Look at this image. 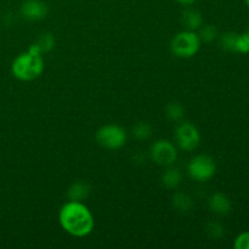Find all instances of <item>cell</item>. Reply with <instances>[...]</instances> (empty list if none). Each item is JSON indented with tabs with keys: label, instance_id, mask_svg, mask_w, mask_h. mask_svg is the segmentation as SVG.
<instances>
[{
	"label": "cell",
	"instance_id": "8",
	"mask_svg": "<svg viewBox=\"0 0 249 249\" xmlns=\"http://www.w3.org/2000/svg\"><path fill=\"white\" fill-rule=\"evenodd\" d=\"M19 12L21 16L28 21H41L48 15L49 7L41 0H26L22 2Z\"/></svg>",
	"mask_w": 249,
	"mask_h": 249
},
{
	"label": "cell",
	"instance_id": "17",
	"mask_svg": "<svg viewBox=\"0 0 249 249\" xmlns=\"http://www.w3.org/2000/svg\"><path fill=\"white\" fill-rule=\"evenodd\" d=\"M198 36L202 41L206 43H212L218 38V29L214 24H202L201 28L198 29Z\"/></svg>",
	"mask_w": 249,
	"mask_h": 249
},
{
	"label": "cell",
	"instance_id": "9",
	"mask_svg": "<svg viewBox=\"0 0 249 249\" xmlns=\"http://www.w3.org/2000/svg\"><path fill=\"white\" fill-rule=\"evenodd\" d=\"M209 209H211L212 213H214L215 215L224 216L228 215L231 212V201L225 194L223 192H214L211 197H209L208 201Z\"/></svg>",
	"mask_w": 249,
	"mask_h": 249
},
{
	"label": "cell",
	"instance_id": "23",
	"mask_svg": "<svg viewBox=\"0 0 249 249\" xmlns=\"http://www.w3.org/2000/svg\"><path fill=\"white\" fill-rule=\"evenodd\" d=\"M245 2H246V5L249 7V0H245Z\"/></svg>",
	"mask_w": 249,
	"mask_h": 249
},
{
	"label": "cell",
	"instance_id": "6",
	"mask_svg": "<svg viewBox=\"0 0 249 249\" xmlns=\"http://www.w3.org/2000/svg\"><path fill=\"white\" fill-rule=\"evenodd\" d=\"M175 141L180 150L192 152L201 143V133L195 124L181 121L175 129Z\"/></svg>",
	"mask_w": 249,
	"mask_h": 249
},
{
	"label": "cell",
	"instance_id": "13",
	"mask_svg": "<svg viewBox=\"0 0 249 249\" xmlns=\"http://www.w3.org/2000/svg\"><path fill=\"white\" fill-rule=\"evenodd\" d=\"M172 204L178 212H180V213H186V212L191 211V208L194 207V201L185 192H177L173 196Z\"/></svg>",
	"mask_w": 249,
	"mask_h": 249
},
{
	"label": "cell",
	"instance_id": "2",
	"mask_svg": "<svg viewBox=\"0 0 249 249\" xmlns=\"http://www.w3.org/2000/svg\"><path fill=\"white\" fill-rule=\"evenodd\" d=\"M43 55H36L31 51H24L17 55L11 63V73L21 82H31L36 79L44 72Z\"/></svg>",
	"mask_w": 249,
	"mask_h": 249
},
{
	"label": "cell",
	"instance_id": "7",
	"mask_svg": "<svg viewBox=\"0 0 249 249\" xmlns=\"http://www.w3.org/2000/svg\"><path fill=\"white\" fill-rule=\"evenodd\" d=\"M151 158L156 164L160 167H169L175 163L178 158V148L172 141L160 139L153 142L150 150Z\"/></svg>",
	"mask_w": 249,
	"mask_h": 249
},
{
	"label": "cell",
	"instance_id": "12",
	"mask_svg": "<svg viewBox=\"0 0 249 249\" xmlns=\"http://www.w3.org/2000/svg\"><path fill=\"white\" fill-rule=\"evenodd\" d=\"M90 194V186L85 181H75L70 186L67 197L70 201L83 202Z\"/></svg>",
	"mask_w": 249,
	"mask_h": 249
},
{
	"label": "cell",
	"instance_id": "21",
	"mask_svg": "<svg viewBox=\"0 0 249 249\" xmlns=\"http://www.w3.org/2000/svg\"><path fill=\"white\" fill-rule=\"evenodd\" d=\"M233 247L236 249H249V232H242L236 237Z\"/></svg>",
	"mask_w": 249,
	"mask_h": 249
},
{
	"label": "cell",
	"instance_id": "1",
	"mask_svg": "<svg viewBox=\"0 0 249 249\" xmlns=\"http://www.w3.org/2000/svg\"><path fill=\"white\" fill-rule=\"evenodd\" d=\"M58 221L61 228L73 237H87L95 226L92 213L79 201L66 202L58 212Z\"/></svg>",
	"mask_w": 249,
	"mask_h": 249
},
{
	"label": "cell",
	"instance_id": "3",
	"mask_svg": "<svg viewBox=\"0 0 249 249\" xmlns=\"http://www.w3.org/2000/svg\"><path fill=\"white\" fill-rule=\"evenodd\" d=\"M201 46L202 40L198 33L189 29H184L175 34L170 41V50L177 57L180 58L194 57L199 51Z\"/></svg>",
	"mask_w": 249,
	"mask_h": 249
},
{
	"label": "cell",
	"instance_id": "19",
	"mask_svg": "<svg viewBox=\"0 0 249 249\" xmlns=\"http://www.w3.org/2000/svg\"><path fill=\"white\" fill-rule=\"evenodd\" d=\"M207 233H208L209 237L214 238V240H220L225 235V229L218 221H211V223L207 225L206 228Z\"/></svg>",
	"mask_w": 249,
	"mask_h": 249
},
{
	"label": "cell",
	"instance_id": "11",
	"mask_svg": "<svg viewBox=\"0 0 249 249\" xmlns=\"http://www.w3.org/2000/svg\"><path fill=\"white\" fill-rule=\"evenodd\" d=\"M182 181V174L181 170L177 167H165V170L162 174V184L164 185L167 189L174 190L181 185Z\"/></svg>",
	"mask_w": 249,
	"mask_h": 249
},
{
	"label": "cell",
	"instance_id": "22",
	"mask_svg": "<svg viewBox=\"0 0 249 249\" xmlns=\"http://www.w3.org/2000/svg\"><path fill=\"white\" fill-rule=\"evenodd\" d=\"M180 5H184V6H190V5L195 4L197 0H177Z\"/></svg>",
	"mask_w": 249,
	"mask_h": 249
},
{
	"label": "cell",
	"instance_id": "24",
	"mask_svg": "<svg viewBox=\"0 0 249 249\" xmlns=\"http://www.w3.org/2000/svg\"><path fill=\"white\" fill-rule=\"evenodd\" d=\"M247 34H248V36H249V29H248V31H247Z\"/></svg>",
	"mask_w": 249,
	"mask_h": 249
},
{
	"label": "cell",
	"instance_id": "15",
	"mask_svg": "<svg viewBox=\"0 0 249 249\" xmlns=\"http://www.w3.org/2000/svg\"><path fill=\"white\" fill-rule=\"evenodd\" d=\"M153 129L151 124H148L147 122H139L135 125L133 126V135L135 136L138 140L145 141L152 136Z\"/></svg>",
	"mask_w": 249,
	"mask_h": 249
},
{
	"label": "cell",
	"instance_id": "4",
	"mask_svg": "<svg viewBox=\"0 0 249 249\" xmlns=\"http://www.w3.org/2000/svg\"><path fill=\"white\" fill-rule=\"evenodd\" d=\"M97 143L106 150H119L126 143V131L117 124H106L95 135Z\"/></svg>",
	"mask_w": 249,
	"mask_h": 249
},
{
	"label": "cell",
	"instance_id": "10",
	"mask_svg": "<svg viewBox=\"0 0 249 249\" xmlns=\"http://www.w3.org/2000/svg\"><path fill=\"white\" fill-rule=\"evenodd\" d=\"M181 22L185 29L196 32L203 24V17H202L201 12L197 11V10L186 9L181 14Z\"/></svg>",
	"mask_w": 249,
	"mask_h": 249
},
{
	"label": "cell",
	"instance_id": "5",
	"mask_svg": "<svg viewBox=\"0 0 249 249\" xmlns=\"http://www.w3.org/2000/svg\"><path fill=\"white\" fill-rule=\"evenodd\" d=\"M187 173L195 181L206 182L216 173V164L208 155H197L191 158L187 164Z\"/></svg>",
	"mask_w": 249,
	"mask_h": 249
},
{
	"label": "cell",
	"instance_id": "18",
	"mask_svg": "<svg viewBox=\"0 0 249 249\" xmlns=\"http://www.w3.org/2000/svg\"><path fill=\"white\" fill-rule=\"evenodd\" d=\"M236 39H237V33L233 32L224 33L220 36V46L229 53H236Z\"/></svg>",
	"mask_w": 249,
	"mask_h": 249
},
{
	"label": "cell",
	"instance_id": "20",
	"mask_svg": "<svg viewBox=\"0 0 249 249\" xmlns=\"http://www.w3.org/2000/svg\"><path fill=\"white\" fill-rule=\"evenodd\" d=\"M236 53H249V36L247 34V32L242 34H237V39H236Z\"/></svg>",
	"mask_w": 249,
	"mask_h": 249
},
{
	"label": "cell",
	"instance_id": "14",
	"mask_svg": "<svg viewBox=\"0 0 249 249\" xmlns=\"http://www.w3.org/2000/svg\"><path fill=\"white\" fill-rule=\"evenodd\" d=\"M185 116V108L182 107L181 104L179 102H170L167 107H165V117L169 119L170 122L174 123H179L184 119Z\"/></svg>",
	"mask_w": 249,
	"mask_h": 249
},
{
	"label": "cell",
	"instance_id": "16",
	"mask_svg": "<svg viewBox=\"0 0 249 249\" xmlns=\"http://www.w3.org/2000/svg\"><path fill=\"white\" fill-rule=\"evenodd\" d=\"M36 46L40 49L41 53H48L55 48L56 45V39L53 33H43L38 39L36 40Z\"/></svg>",
	"mask_w": 249,
	"mask_h": 249
}]
</instances>
